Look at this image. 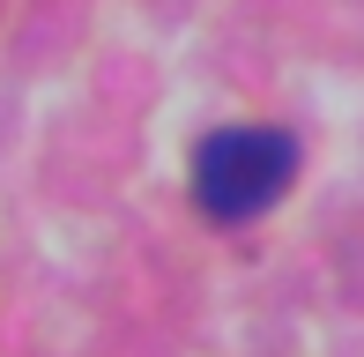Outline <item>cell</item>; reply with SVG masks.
Returning a JSON list of instances; mask_svg holds the SVG:
<instances>
[{
	"label": "cell",
	"instance_id": "1",
	"mask_svg": "<svg viewBox=\"0 0 364 357\" xmlns=\"http://www.w3.org/2000/svg\"><path fill=\"white\" fill-rule=\"evenodd\" d=\"M297 134L283 127H216V134L193 142V201L208 223H253L268 216L297 178Z\"/></svg>",
	"mask_w": 364,
	"mask_h": 357
}]
</instances>
